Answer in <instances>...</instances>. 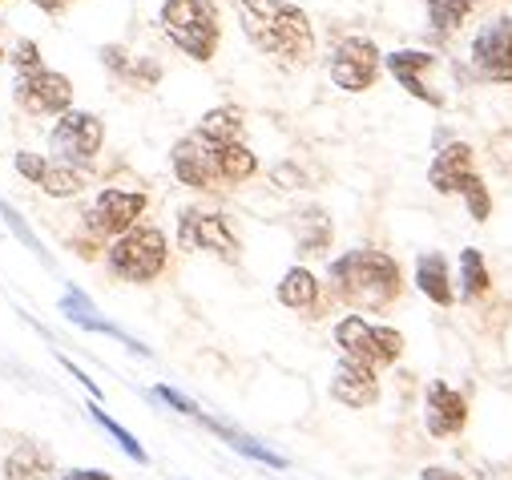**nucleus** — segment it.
Instances as JSON below:
<instances>
[{"mask_svg": "<svg viewBox=\"0 0 512 480\" xmlns=\"http://www.w3.org/2000/svg\"><path fill=\"white\" fill-rule=\"evenodd\" d=\"M170 166H174L178 182L194 186V190H214L222 182L238 186V182L254 178L259 162L242 146V113L234 105L206 113L202 126L174 146Z\"/></svg>", "mask_w": 512, "mask_h": 480, "instance_id": "nucleus-1", "label": "nucleus"}, {"mask_svg": "<svg viewBox=\"0 0 512 480\" xmlns=\"http://www.w3.org/2000/svg\"><path fill=\"white\" fill-rule=\"evenodd\" d=\"M238 21L254 49L287 69L307 65L315 53V29L307 13L287 0H238Z\"/></svg>", "mask_w": 512, "mask_h": 480, "instance_id": "nucleus-2", "label": "nucleus"}, {"mask_svg": "<svg viewBox=\"0 0 512 480\" xmlns=\"http://www.w3.org/2000/svg\"><path fill=\"white\" fill-rule=\"evenodd\" d=\"M327 283H331V295L355 311H383L404 291L400 263L375 247H355L339 255L327 271Z\"/></svg>", "mask_w": 512, "mask_h": 480, "instance_id": "nucleus-3", "label": "nucleus"}, {"mask_svg": "<svg viewBox=\"0 0 512 480\" xmlns=\"http://www.w3.org/2000/svg\"><path fill=\"white\" fill-rule=\"evenodd\" d=\"M105 263L121 283H154L170 263V243L158 226H134L130 234L113 238Z\"/></svg>", "mask_w": 512, "mask_h": 480, "instance_id": "nucleus-4", "label": "nucleus"}, {"mask_svg": "<svg viewBox=\"0 0 512 480\" xmlns=\"http://www.w3.org/2000/svg\"><path fill=\"white\" fill-rule=\"evenodd\" d=\"M428 182H432L436 194H460V198L468 202V214H472L476 222H488V214H492V194H488V186L480 182V174L472 170V146H468V142H448V146L436 154V162H432V170H428Z\"/></svg>", "mask_w": 512, "mask_h": 480, "instance_id": "nucleus-5", "label": "nucleus"}, {"mask_svg": "<svg viewBox=\"0 0 512 480\" xmlns=\"http://www.w3.org/2000/svg\"><path fill=\"white\" fill-rule=\"evenodd\" d=\"M335 343H339L343 359H355V364H363L371 372L392 368L396 359L404 355V335L396 327L367 323L363 315H343L335 323Z\"/></svg>", "mask_w": 512, "mask_h": 480, "instance_id": "nucleus-6", "label": "nucleus"}, {"mask_svg": "<svg viewBox=\"0 0 512 480\" xmlns=\"http://www.w3.org/2000/svg\"><path fill=\"white\" fill-rule=\"evenodd\" d=\"M162 29L190 61H210L218 49V13L210 0H166Z\"/></svg>", "mask_w": 512, "mask_h": 480, "instance_id": "nucleus-7", "label": "nucleus"}, {"mask_svg": "<svg viewBox=\"0 0 512 480\" xmlns=\"http://www.w3.org/2000/svg\"><path fill=\"white\" fill-rule=\"evenodd\" d=\"M178 247L182 251H206L222 263H238V234L230 230V222L218 210H198V206H182L178 210Z\"/></svg>", "mask_w": 512, "mask_h": 480, "instance_id": "nucleus-8", "label": "nucleus"}, {"mask_svg": "<svg viewBox=\"0 0 512 480\" xmlns=\"http://www.w3.org/2000/svg\"><path fill=\"white\" fill-rule=\"evenodd\" d=\"M146 214V194L142 190H101L93 198V206L85 210V230L93 238H121L138 226V218Z\"/></svg>", "mask_w": 512, "mask_h": 480, "instance_id": "nucleus-9", "label": "nucleus"}, {"mask_svg": "<svg viewBox=\"0 0 512 480\" xmlns=\"http://www.w3.org/2000/svg\"><path fill=\"white\" fill-rule=\"evenodd\" d=\"M101 138H105V126H101V117L85 113V109H69L61 113V122L49 138V146L61 154V162L69 166H89L101 150Z\"/></svg>", "mask_w": 512, "mask_h": 480, "instance_id": "nucleus-10", "label": "nucleus"}, {"mask_svg": "<svg viewBox=\"0 0 512 480\" xmlns=\"http://www.w3.org/2000/svg\"><path fill=\"white\" fill-rule=\"evenodd\" d=\"M13 97L21 109L29 113H69V101H73V85L69 77L53 73V69H25L17 73V85H13Z\"/></svg>", "mask_w": 512, "mask_h": 480, "instance_id": "nucleus-11", "label": "nucleus"}, {"mask_svg": "<svg viewBox=\"0 0 512 480\" xmlns=\"http://www.w3.org/2000/svg\"><path fill=\"white\" fill-rule=\"evenodd\" d=\"M472 65L484 81L508 85L512 81V21L508 17H492L476 41H472Z\"/></svg>", "mask_w": 512, "mask_h": 480, "instance_id": "nucleus-12", "label": "nucleus"}, {"mask_svg": "<svg viewBox=\"0 0 512 480\" xmlns=\"http://www.w3.org/2000/svg\"><path fill=\"white\" fill-rule=\"evenodd\" d=\"M379 73V49L367 37H343L331 53V81L347 93H363Z\"/></svg>", "mask_w": 512, "mask_h": 480, "instance_id": "nucleus-13", "label": "nucleus"}, {"mask_svg": "<svg viewBox=\"0 0 512 480\" xmlns=\"http://www.w3.org/2000/svg\"><path fill=\"white\" fill-rule=\"evenodd\" d=\"M424 424L436 440L460 436L468 428V400L456 388H448L444 380H432L424 388Z\"/></svg>", "mask_w": 512, "mask_h": 480, "instance_id": "nucleus-14", "label": "nucleus"}, {"mask_svg": "<svg viewBox=\"0 0 512 480\" xmlns=\"http://www.w3.org/2000/svg\"><path fill=\"white\" fill-rule=\"evenodd\" d=\"M331 400H339L343 408H371L379 400V372L355 364V359H339L331 376Z\"/></svg>", "mask_w": 512, "mask_h": 480, "instance_id": "nucleus-15", "label": "nucleus"}, {"mask_svg": "<svg viewBox=\"0 0 512 480\" xmlns=\"http://www.w3.org/2000/svg\"><path fill=\"white\" fill-rule=\"evenodd\" d=\"M432 65H436V57H432V53H420V49H400V53L388 57L392 77H396L412 97H420V101H428V105H444V97L424 85V69H432Z\"/></svg>", "mask_w": 512, "mask_h": 480, "instance_id": "nucleus-16", "label": "nucleus"}, {"mask_svg": "<svg viewBox=\"0 0 512 480\" xmlns=\"http://www.w3.org/2000/svg\"><path fill=\"white\" fill-rule=\"evenodd\" d=\"M61 311H65V319H73L77 327H85V331H101V335H113V339H121L125 347H130V351H138V355H150V347H142L138 339H130V335H125V331H117L109 319H101V315H93V303L77 291V287H69L65 291V299H61Z\"/></svg>", "mask_w": 512, "mask_h": 480, "instance_id": "nucleus-17", "label": "nucleus"}, {"mask_svg": "<svg viewBox=\"0 0 512 480\" xmlns=\"http://www.w3.org/2000/svg\"><path fill=\"white\" fill-rule=\"evenodd\" d=\"M416 287L436 303V307H452L456 303V291H452V271H448V259L440 251H428L416 259Z\"/></svg>", "mask_w": 512, "mask_h": 480, "instance_id": "nucleus-18", "label": "nucleus"}, {"mask_svg": "<svg viewBox=\"0 0 512 480\" xmlns=\"http://www.w3.org/2000/svg\"><path fill=\"white\" fill-rule=\"evenodd\" d=\"M49 472H53V452L41 448L37 440H21L9 452L5 476H0V480H49Z\"/></svg>", "mask_w": 512, "mask_h": 480, "instance_id": "nucleus-19", "label": "nucleus"}, {"mask_svg": "<svg viewBox=\"0 0 512 480\" xmlns=\"http://www.w3.org/2000/svg\"><path fill=\"white\" fill-rule=\"evenodd\" d=\"M202 424L210 428V432H218L234 452H242V456H250V460H259V464H271V468H287V456H279V452H271L267 444H259V440H250L246 432H238V428H230V424H222V420H214V416H206L202 412Z\"/></svg>", "mask_w": 512, "mask_h": 480, "instance_id": "nucleus-20", "label": "nucleus"}, {"mask_svg": "<svg viewBox=\"0 0 512 480\" xmlns=\"http://www.w3.org/2000/svg\"><path fill=\"white\" fill-rule=\"evenodd\" d=\"M279 303L291 307V311H311L319 303V279L307 267H291L279 279Z\"/></svg>", "mask_w": 512, "mask_h": 480, "instance_id": "nucleus-21", "label": "nucleus"}, {"mask_svg": "<svg viewBox=\"0 0 512 480\" xmlns=\"http://www.w3.org/2000/svg\"><path fill=\"white\" fill-rule=\"evenodd\" d=\"M295 234H299V251L303 255H319V251H327L331 247V218L319 210V206H311V210H303L299 218H295Z\"/></svg>", "mask_w": 512, "mask_h": 480, "instance_id": "nucleus-22", "label": "nucleus"}, {"mask_svg": "<svg viewBox=\"0 0 512 480\" xmlns=\"http://www.w3.org/2000/svg\"><path fill=\"white\" fill-rule=\"evenodd\" d=\"M488 287H492V275H488L484 255L476 247H464L460 251V299L464 303H476V299L488 295Z\"/></svg>", "mask_w": 512, "mask_h": 480, "instance_id": "nucleus-23", "label": "nucleus"}, {"mask_svg": "<svg viewBox=\"0 0 512 480\" xmlns=\"http://www.w3.org/2000/svg\"><path fill=\"white\" fill-rule=\"evenodd\" d=\"M428 5V21H432V33L436 37H448L460 29V21L480 5V0H424Z\"/></svg>", "mask_w": 512, "mask_h": 480, "instance_id": "nucleus-24", "label": "nucleus"}, {"mask_svg": "<svg viewBox=\"0 0 512 480\" xmlns=\"http://www.w3.org/2000/svg\"><path fill=\"white\" fill-rule=\"evenodd\" d=\"M81 186H85V174H81V166H69V162H57V166L49 162V170L41 178V190L53 198H73V194H81Z\"/></svg>", "mask_w": 512, "mask_h": 480, "instance_id": "nucleus-25", "label": "nucleus"}, {"mask_svg": "<svg viewBox=\"0 0 512 480\" xmlns=\"http://www.w3.org/2000/svg\"><path fill=\"white\" fill-rule=\"evenodd\" d=\"M89 416H93V420H97V424H101V428H105V432H109V436H113V440L121 444V452L130 456V460H138V464H150V456H146V448H142V444L134 440V432H130V428H121V424H117L113 416H105V408L89 404Z\"/></svg>", "mask_w": 512, "mask_h": 480, "instance_id": "nucleus-26", "label": "nucleus"}, {"mask_svg": "<svg viewBox=\"0 0 512 480\" xmlns=\"http://www.w3.org/2000/svg\"><path fill=\"white\" fill-rule=\"evenodd\" d=\"M0 218L9 222V230H13L17 238H21V243H25V247H29V251H33V255H37L41 263H45V267H53V255H49V251L41 247V238L33 234V226H29V222H25V218H21V214H17V210H13V206H9L5 198H0Z\"/></svg>", "mask_w": 512, "mask_h": 480, "instance_id": "nucleus-27", "label": "nucleus"}, {"mask_svg": "<svg viewBox=\"0 0 512 480\" xmlns=\"http://www.w3.org/2000/svg\"><path fill=\"white\" fill-rule=\"evenodd\" d=\"M154 396H158L162 404H170L174 412H182V416H190V420H202V408H198L190 396H182L178 388H170V384H158V388H154Z\"/></svg>", "mask_w": 512, "mask_h": 480, "instance_id": "nucleus-28", "label": "nucleus"}, {"mask_svg": "<svg viewBox=\"0 0 512 480\" xmlns=\"http://www.w3.org/2000/svg\"><path fill=\"white\" fill-rule=\"evenodd\" d=\"M13 166H17V174H21L25 182H37V186H41V178H45V170H49V162H45L41 154H33V150H21V154L13 158Z\"/></svg>", "mask_w": 512, "mask_h": 480, "instance_id": "nucleus-29", "label": "nucleus"}, {"mask_svg": "<svg viewBox=\"0 0 512 480\" xmlns=\"http://www.w3.org/2000/svg\"><path fill=\"white\" fill-rule=\"evenodd\" d=\"M13 61H17V73H25V69H41V53H37L33 41H17Z\"/></svg>", "mask_w": 512, "mask_h": 480, "instance_id": "nucleus-30", "label": "nucleus"}, {"mask_svg": "<svg viewBox=\"0 0 512 480\" xmlns=\"http://www.w3.org/2000/svg\"><path fill=\"white\" fill-rule=\"evenodd\" d=\"M492 162L500 170H512V134H496L492 138Z\"/></svg>", "mask_w": 512, "mask_h": 480, "instance_id": "nucleus-31", "label": "nucleus"}, {"mask_svg": "<svg viewBox=\"0 0 512 480\" xmlns=\"http://www.w3.org/2000/svg\"><path fill=\"white\" fill-rule=\"evenodd\" d=\"M57 359H61V368H65V372H69V376H73V380H77V384H81V388H85L93 400H101V388H97V384H93V380H89V376H85V372L73 364V359H65V355H57Z\"/></svg>", "mask_w": 512, "mask_h": 480, "instance_id": "nucleus-32", "label": "nucleus"}, {"mask_svg": "<svg viewBox=\"0 0 512 480\" xmlns=\"http://www.w3.org/2000/svg\"><path fill=\"white\" fill-rule=\"evenodd\" d=\"M420 480H468V476L456 472V468H444V464H428V468L420 472Z\"/></svg>", "mask_w": 512, "mask_h": 480, "instance_id": "nucleus-33", "label": "nucleus"}, {"mask_svg": "<svg viewBox=\"0 0 512 480\" xmlns=\"http://www.w3.org/2000/svg\"><path fill=\"white\" fill-rule=\"evenodd\" d=\"M61 480H113V472H105V468H73V472H61Z\"/></svg>", "mask_w": 512, "mask_h": 480, "instance_id": "nucleus-34", "label": "nucleus"}, {"mask_svg": "<svg viewBox=\"0 0 512 480\" xmlns=\"http://www.w3.org/2000/svg\"><path fill=\"white\" fill-rule=\"evenodd\" d=\"M33 5H37L41 13H53V17H57V13H65V5H73V0H33Z\"/></svg>", "mask_w": 512, "mask_h": 480, "instance_id": "nucleus-35", "label": "nucleus"}, {"mask_svg": "<svg viewBox=\"0 0 512 480\" xmlns=\"http://www.w3.org/2000/svg\"><path fill=\"white\" fill-rule=\"evenodd\" d=\"M0 61H5V49H0Z\"/></svg>", "mask_w": 512, "mask_h": 480, "instance_id": "nucleus-36", "label": "nucleus"}]
</instances>
